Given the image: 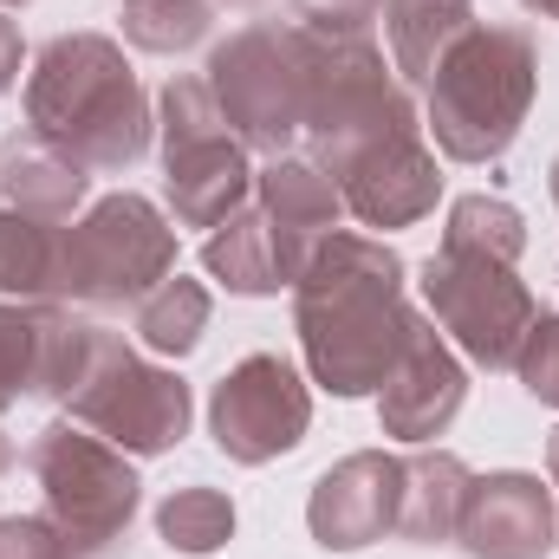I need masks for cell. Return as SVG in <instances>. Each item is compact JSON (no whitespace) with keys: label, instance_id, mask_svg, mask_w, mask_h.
I'll use <instances>...</instances> for the list:
<instances>
[{"label":"cell","instance_id":"cell-14","mask_svg":"<svg viewBox=\"0 0 559 559\" xmlns=\"http://www.w3.org/2000/svg\"><path fill=\"white\" fill-rule=\"evenodd\" d=\"M404 521V455L391 449H358L332 462L312 495H306V527L325 554H358L391 540Z\"/></svg>","mask_w":559,"mask_h":559},{"label":"cell","instance_id":"cell-17","mask_svg":"<svg viewBox=\"0 0 559 559\" xmlns=\"http://www.w3.org/2000/svg\"><path fill=\"white\" fill-rule=\"evenodd\" d=\"M306 261H312V248L299 235H286L254 195L228 222H215L202 235V267H209V280H222L241 299H267L280 286H293V280L306 274Z\"/></svg>","mask_w":559,"mask_h":559},{"label":"cell","instance_id":"cell-29","mask_svg":"<svg viewBox=\"0 0 559 559\" xmlns=\"http://www.w3.org/2000/svg\"><path fill=\"white\" fill-rule=\"evenodd\" d=\"M547 488H554V508H559V429L547 436Z\"/></svg>","mask_w":559,"mask_h":559},{"label":"cell","instance_id":"cell-21","mask_svg":"<svg viewBox=\"0 0 559 559\" xmlns=\"http://www.w3.org/2000/svg\"><path fill=\"white\" fill-rule=\"evenodd\" d=\"M59 235L66 222H39L0 202V299H59Z\"/></svg>","mask_w":559,"mask_h":559},{"label":"cell","instance_id":"cell-34","mask_svg":"<svg viewBox=\"0 0 559 559\" xmlns=\"http://www.w3.org/2000/svg\"><path fill=\"white\" fill-rule=\"evenodd\" d=\"M7 7H33V0H0V13H7Z\"/></svg>","mask_w":559,"mask_h":559},{"label":"cell","instance_id":"cell-13","mask_svg":"<svg viewBox=\"0 0 559 559\" xmlns=\"http://www.w3.org/2000/svg\"><path fill=\"white\" fill-rule=\"evenodd\" d=\"M92 319L59 299H0V417L20 397L66 404L79 365H85Z\"/></svg>","mask_w":559,"mask_h":559},{"label":"cell","instance_id":"cell-24","mask_svg":"<svg viewBox=\"0 0 559 559\" xmlns=\"http://www.w3.org/2000/svg\"><path fill=\"white\" fill-rule=\"evenodd\" d=\"M124 39L138 52H195L209 33H215V0H124Z\"/></svg>","mask_w":559,"mask_h":559},{"label":"cell","instance_id":"cell-28","mask_svg":"<svg viewBox=\"0 0 559 559\" xmlns=\"http://www.w3.org/2000/svg\"><path fill=\"white\" fill-rule=\"evenodd\" d=\"M20 59H26V46H20V26L0 13V92H13V85H20Z\"/></svg>","mask_w":559,"mask_h":559},{"label":"cell","instance_id":"cell-6","mask_svg":"<svg viewBox=\"0 0 559 559\" xmlns=\"http://www.w3.org/2000/svg\"><path fill=\"white\" fill-rule=\"evenodd\" d=\"M202 79L228 131L254 156H293V143L306 138V98H312V33L280 20H248L209 52Z\"/></svg>","mask_w":559,"mask_h":559},{"label":"cell","instance_id":"cell-3","mask_svg":"<svg viewBox=\"0 0 559 559\" xmlns=\"http://www.w3.org/2000/svg\"><path fill=\"white\" fill-rule=\"evenodd\" d=\"M26 131L59 143L85 169H131L150 156L156 111L111 33H52L26 66Z\"/></svg>","mask_w":559,"mask_h":559},{"label":"cell","instance_id":"cell-31","mask_svg":"<svg viewBox=\"0 0 559 559\" xmlns=\"http://www.w3.org/2000/svg\"><path fill=\"white\" fill-rule=\"evenodd\" d=\"M7 462H13V442H7V429H0V475H7Z\"/></svg>","mask_w":559,"mask_h":559},{"label":"cell","instance_id":"cell-27","mask_svg":"<svg viewBox=\"0 0 559 559\" xmlns=\"http://www.w3.org/2000/svg\"><path fill=\"white\" fill-rule=\"evenodd\" d=\"M0 559H72L46 514H0Z\"/></svg>","mask_w":559,"mask_h":559},{"label":"cell","instance_id":"cell-10","mask_svg":"<svg viewBox=\"0 0 559 559\" xmlns=\"http://www.w3.org/2000/svg\"><path fill=\"white\" fill-rule=\"evenodd\" d=\"M163 138V195L182 228H215L254 195V150L228 131L202 72H176L156 92Z\"/></svg>","mask_w":559,"mask_h":559},{"label":"cell","instance_id":"cell-19","mask_svg":"<svg viewBox=\"0 0 559 559\" xmlns=\"http://www.w3.org/2000/svg\"><path fill=\"white\" fill-rule=\"evenodd\" d=\"M475 468L436 442H423L404 455V521H397V540L411 547H449L455 540V521H462V495H468Z\"/></svg>","mask_w":559,"mask_h":559},{"label":"cell","instance_id":"cell-20","mask_svg":"<svg viewBox=\"0 0 559 559\" xmlns=\"http://www.w3.org/2000/svg\"><path fill=\"white\" fill-rule=\"evenodd\" d=\"M384 46H391V72L417 92L429 85L436 59L475 26V0H384Z\"/></svg>","mask_w":559,"mask_h":559},{"label":"cell","instance_id":"cell-4","mask_svg":"<svg viewBox=\"0 0 559 559\" xmlns=\"http://www.w3.org/2000/svg\"><path fill=\"white\" fill-rule=\"evenodd\" d=\"M429 111L423 131L449 163H501L527 131L534 92H540V46L527 26L475 20L429 72Z\"/></svg>","mask_w":559,"mask_h":559},{"label":"cell","instance_id":"cell-32","mask_svg":"<svg viewBox=\"0 0 559 559\" xmlns=\"http://www.w3.org/2000/svg\"><path fill=\"white\" fill-rule=\"evenodd\" d=\"M547 189H554V209H559V156H554V169H547Z\"/></svg>","mask_w":559,"mask_h":559},{"label":"cell","instance_id":"cell-12","mask_svg":"<svg viewBox=\"0 0 559 559\" xmlns=\"http://www.w3.org/2000/svg\"><path fill=\"white\" fill-rule=\"evenodd\" d=\"M462 404H468V365H462V352L436 332L429 312H411L397 365L378 384V423H384V436L423 449V442H436L449 423L462 417Z\"/></svg>","mask_w":559,"mask_h":559},{"label":"cell","instance_id":"cell-11","mask_svg":"<svg viewBox=\"0 0 559 559\" xmlns=\"http://www.w3.org/2000/svg\"><path fill=\"white\" fill-rule=\"evenodd\" d=\"M306 429H312V384L280 352H248L209 391V436L235 468H267L293 455Z\"/></svg>","mask_w":559,"mask_h":559},{"label":"cell","instance_id":"cell-1","mask_svg":"<svg viewBox=\"0 0 559 559\" xmlns=\"http://www.w3.org/2000/svg\"><path fill=\"white\" fill-rule=\"evenodd\" d=\"M293 332H299V352L319 391L371 397L411 332L404 254L384 235L332 228L312 248L306 274L293 280Z\"/></svg>","mask_w":559,"mask_h":559},{"label":"cell","instance_id":"cell-33","mask_svg":"<svg viewBox=\"0 0 559 559\" xmlns=\"http://www.w3.org/2000/svg\"><path fill=\"white\" fill-rule=\"evenodd\" d=\"M215 7H267V0H215Z\"/></svg>","mask_w":559,"mask_h":559},{"label":"cell","instance_id":"cell-7","mask_svg":"<svg viewBox=\"0 0 559 559\" xmlns=\"http://www.w3.org/2000/svg\"><path fill=\"white\" fill-rule=\"evenodd\" d=\"M66 417L79 429H92V436H105L124 455H169L189 436L195 397H189L182 371L143 358L124 332L92 325L85 365H79V378L66 391Z\"/></svg>","mask_w":559,"mask_h":559},{"label":"cell","instance_id":"cell-25","mask_svg":"<svg viewBox=\"0 0 559 559\" xmlns=\"http://www.w3.org/2000/svg\"><path fill=\"white\" fill-rule=\"evenodd\" d=\"M514 378H521V391L534 404L559 411V312H540L534 319V332H527V345L514 358Z\"/></svg>","mask_w":559,"mask_h":559},{"label":"cell","instance_id":"cell-26","mask_svg":"<svg viewBox=\"0 0 559 559\" xmlns=\"http://www.w3.org/2000/svg\"><path fill=\"white\" fill-rule=\"evenodd\" d=\"M384 0H293V26L319 39H371Z\"/></svg>","mask_w":559,"mask_h":559},{"label":"cell","instance_id":"cell-15","mask_svg":"<svg viewBox=\"0 0 559 559\" xmlns=\"http://www.w3.org/2000/svg\"><path fill=\"white\" fill-rule=\"evenodd\" d=\"M455 547L468 559H547L559 547V508L554 488L527 468H495L475 475L462 495Z\"/></svg>","mask_w":559,"mask_h":559},{"label":"cell","instance_id":"cell-30","mask_svg":"<svg viewBox=\"0 0 559 559\" xmlns=\"http://www.w3.org/2000/svg\"><path fill=\"white\" fill-rule=\"evenodd\" d=\"M527 13H547V20H559V0H521Z\"/></svg>","mask_w":559,"mask_h":559},{"label":"cell","instance_id":"cell-5","mask_svg":"<svg viewBox=\"0 0 559 559\" xmlns=\"http://www.w3.org/2000/svg\"><path fill=\"white\" fill-rule=\"evenodd\" d=\"M169 274H176V228L138 189L98 195L59 235V306L138 312Z\"/></svg>","mask_w":559,"mask_h":559},{"label":"cell","instance_id":"cell-2","mask_svg":"<svg viewBox=\"0 0 559 559\" xmlns=\"http://www.w3.org/2000/svg\"><path fill=\"white\" fill-rule=\"evenodd\" d=\"M527 254V215L508 195H455L436 254L423 261V306L436 332L475 371H514L540 306L514 261Z\"/></svg>","mask_w":559,"mask_h":559},{"label":"cell","instance_id":"cell-9","mask_svg":"<svg viewBox=\"0 0 559 559\" xmlns=\"http://www.w3.org/2000/svg\"><path fill=\"white\" fill-rule=\"evenodd\" d=\"M423 131L411 85L384 66L371 39H319L312 33V98H306V156L338 176L365 150Z\"/></svg>","mask_w":559,"mask_h":559},{"label":"cell","instance_id":"cell-23","mask_svg":"<svg viewBox=\"0 0 559 559\" xmlns=\"http://www.w3.org/2000/svg\"><path fill=\"white\" fill-rule=\"evenodd\" d=\"M156 534H163L169 554L209 559V554H222V547L235 540V501H228L222 488H209V481H189V488L163 495V508H156Z\"/></svg>","mask_w":559,"mask_h":559},{"label":"cell","instance_id":"cell-18","mask_svg":"<svg viewBox=\"0 0 559 559\" xmlns=\"http://www.w3.org/2000/svg\"><path fill=\"white\" fill-rule=\"evenodd\" d=\"M92 195V169L66 156L39 131H13L0 143V202L39 222H72V209Z\"/></svg>","mask_w":559,"mask_h":559},{"label":"cell","instance_id":"cell-22","mask_svg":"<svg viewBox=\"0 0 559 559\" xmlns=\"http://www.w3.org/2000/svg\"><path fill=\"white\" fill-rule=\"evenodd\" d=\"M209 312H215V299H209L202 280L169 274L138 312H131V325H138L143 352H156V358H189V352L202 345V332H209Z\"/></svg>","mask_w":559,"mask_h":559},{"label":"cell","instance_id":"cell-8","mask_svg":"<svg viewBox=\"0 0 559 559\" xmlns=\"http://www.w3.org/2000/svg\"><path fill=\"white\" fill-rule=\"evenodd\" d=\"M26 475L39 481L46 521L59 527V540L72 559H105L138 521L143 481L124 449H111L105 436L79 429L72 417L46 423L26 449Z\"/></svg>","mask_w":559,"mask_h":559},{"label":"cell","instance_id":"cell-16","mask_svg":"<svg viewBox=\"0 0 559 559\" xmlns=\"http://www.w3.org/2000/svg\"><path fill=\"white\" fill-rule=\"evenodd\" d=\"M338 195H345V215L391 235V228H417L423 215L436 209L442 195V169H436V150L423 131H404V138L365 150L358 163H345L338 176Z\"/></svg>","mask_w":559,"mask_h":559}]
</instances>
